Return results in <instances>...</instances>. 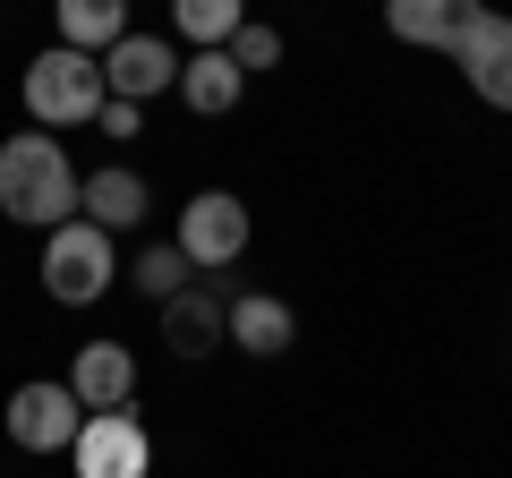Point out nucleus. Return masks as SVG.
Wrapping results in <instances>:
<instances>
[{
	"label": "nucleus",
	"instance_id": "obj_1",
	"mask_svg": "<svg viewBox=\"0 0 512 478\" xmlns=\"http://www.w3.org/2000/svg\"><path fill=\"white\" fill-rule=\"evenodd\" d=\"M77 188H86V171L69 163V146H60L52 129L0 137V214L9 222L60 231V222H77Z\"/></svg>",
	"mask_w": 512,
	"mask_h": 478
},
{
	"label": "nucleus",
	"instance_id": "obj_2",
	"mask_svg": "<svg viewBox=\"0 0 512 478\" xmlns=\"http://www.w3.org/2000/svg\"><path fill=\"white\" fill-rule=\"evenodd\" d=\"M18 94H26V120H35V129H52V137H60V129H94V111L111 103L103 60H94V52H69V43H52V52L26 60Z\"/></svg>",
	"mask_w": 512,
	"mask_h": 478
},
{
	"label": "nucleus",
	"instance_id": "obj_3",
	"mask_svg": "<svg viewBox=\"0 0 512 478\" xmlns=\"http://www.w3.org/2000/svg\"><path fill=\"white\" fill-rule=\"evenodd\" d=\"M111 274H120V248H111V231H94L86 214L60 222V231H43V291H52L60 308H94V299L111 291Z\"/></svg>",
	"mask_w": 512,
	"mask_h": 478
},
{
	"label": "nucleus",
	"instance_id": "obj_4",
	"mask_svg": "<svg viewBox=\"0 0 512 478\" xmlns=\"http://www.w3.org/2000/svg\"><path fill=\"white\" fill-rule=\"evenodd\" d=\"M180 257L188 265H205V274H222V265H239L248 257V205L231 197V188H205V197H188L180 205Z\"/></svg>",
	"mask_w": 512,
	"mask_h": 478
},
{
	"label": "nucleus",
	"instance_id": "obj_5",
	"mask_svg": "<svg viewBox=\"0 0 512 478\" xmlns=\"http://www.w3.org/2000/svg\"><path fill=\"white\" fill-rule=\"evenodd\" d=\"M77 427H86V402L69 393V376H60V385L35 376V385L9 393V444H18V453H69Z\"/></svg>",
	"mask_w": 512,
	"mask_h": 478
},
{
	"label": "nucleus",
	"instance_id": "obj_6",
	"mask_svg": "<svg viewBox=\"0 0 512 478\" xmlns=\"http://www.w3.org/2000/svg\"><path fill=\"white\" fill-rule=\"evenodd\" d=\"M69 461H77V478H146L154 470V436L137 427V410H86Z\"/></svg>",
	"mask_w": 512,
	"mask_h": 478
},
{
	"label": "nucleus",
	"instance_id": "obj_7",
	"mask_svg": "<svg viewBox=\"0 0 512 478\" xmlns=\"http://www.w3.org/2000/svg\"><path fill=\"white\" fill-rule=\"evenodd\" d=\"M103 86L120 94V103L180 94V43H171V35H137V26H128V35L103 52Z\"/></svg>",
	"mask_w": 512,
	"mask_h": 478
},
{
	"label": "nucleus",
	"instance_id": "obj_8",
	"mask_svg": "<svg viewBox=\"0 0 512 478\" xmlns=\"http://www.w3.org/2000/svg\"><path fill=\"white\" fill-rule=\"evenodd\" d=\"M453 60H461V77H470L478 103L512 111V18H504V9H478V18L461 26Z\"/></svg>",
	"mask_w": 512,
	"mask_h": 478
},
{
	"label": "nucleus",
	"instance_id": "obj_9",
	"mask_svg": "<svg viewBox=\"0 0 512 478\" xmlns=\"http://www.w3.org/2000/svg\"><path fill=\"white\" fill-rule=\"evenodd\" d=\"M69 393L86 410H128V402H137V350H128V342H77Z\"/></svg>",
	"mask_w": 512,
	"mask_h": 478
},
{
	"label": "nucleus",
	"instance_id": "obj_10",
	"mask_svg": "<svg viewBox=\"0 0 512 478\" xmlns=\"http://www.w3.org/2000/svg\"><path fill=\"white\" fill-rule=\"evenodd\" d=\"M163 342L180 350V359H205V350L231 342V299L205 291V282H188V291L163 299Z\"/></svg>",
	"mask_w": 512,
	"mask_h": 478
},
{
	"label": "nucleus",
	"instance_id": "obj_11",
	"mask_svg": "<svg viewBox=\"0 0 512 478\" xmlns=\"http://www.w3.org/2000/svg\"><path fill=\"white\" fill-rule=\"evenodd\" d=\"M487 0H384V26H393V43H419V52H453L461 26L478 18Z\"/></svg>",
	"mask_w": 512,
	"mask_h": 478
},
{
	"label": "nucleus",
	"instance_id": "obj_12",
	"mask_svg": "<svg viewBox=\"0 0 512 478\" xmlns=\"http://www.w3.org/2000/svg\"><path fill=\"white\" fill-rule=\"evenodd\" d=\"M146 180L137 171H120V163H103V171H86V188H77V214L94 222V231H137L146 222Z\"/></svg>",
	"mask_w": 512,
	"mask_h": 478
},
{
	"label": "nucleus",
	"instance_id": "obj_13",
	"mask_svg": "<svg viewBox=\"0 0 512 478\" xmlns=\"http://www.w3.org/2000/svg\"><path fill=\"white\" fill-rule=\"evenodd\" d=\"M239 94H248V77H239L231 52H188L180 60V103L197 111V120H222V111H239Z\"/></svg>",
	"mask_w": 512,
	"mask_h": 478
},
{
	"label": "nucleus",
	"instance_id": "obj_14",
	"mask_svg": "<svg viewBox=\"0 0 512 478\" xmlns=\"http://www.w3.org/2000/svg\"><path fill=\"white\" fill-rule=\"evenodd\" d=\"M231 342L248 350V359H282V350L299 342V316L282 308L274 291H248V299H231Z\"/></svg>",
	"mask_w": 512,
	"mask_h": 478
},
{
	"label": "nucleus",
	"instance_id": "obj_15",
	"mask_svg": "<svg viewBox=\"0 0 512 478\" xmlns=\"http://www.w3.org/2000/svg\"><path fill=\"white\" fill-rule=\"evenodd\" d=\"M52 18L69 52H111L128 35V0H52Z\"/></svg>",
	"mask_w": 512,
	"mask_h": 478
},
{
	"label": "nucleus",
	"instance_id": "obj_16",
	"mask_svg": "<svg viewBox=\"0 0 512 478\" xmlns=\"http://www.w3.org/2000/svg\"><path fill=\"white\" fill-rule=\"evenodd\" d=\"M248 26V0H171V35H188V52H222Z\"/></svg>",
	"mask_w": 512,
	"mask_h": 478
},
{
	"label": "nucleus",
	"instance_id": "obj_17",
	"mask_svg": "<svg viewBox=\"0 0 512 478\" xmlns=\"http://www.w3.org/2000/svg\"><path fill=\"white\" fill-rule=\"evenodd\" d=\"M128 274H137V291H146V299L188 291V257H180V239H171V248H146V257L128 265Z\"/></svg>",
	"mask_w": 512,
	"mask_h": 478
},
{
	"label": "nucleus",
	"instance_id": "obj_18",
	"mask_svg": "<svg viewBox=\"0 0 512 478\" xmlns=\"http://www.w3.org/2000/svg\"><path fill=\"white\" fill-rule=\"evenodd\" d=\"M222 52L239 60V77H256V69H282V35H274V26H256V18L239 26V35L222 43Z\"/></svg>",
	"mask_w": 512,
	"mask_h": 478
},
{
	"label": "nucleus",
	"instance_id": "obj_19",
	"mask_svg": "<svg viewBox=\"0 0 512 478\" xmlns=\"http://www.w3.org/2000/svg\"><path fill=\"white\" fill-rule=\"evenodd\" d=\"M137 111H146V103H120V94H111V103L94 111V129H103L111 146H120V137H137Z\"/></svg>",
	"mask_w": 512,
	"mask_h": 478
}]
</instances>
